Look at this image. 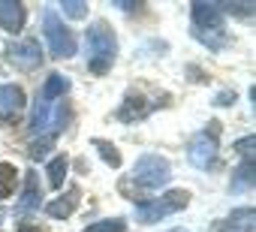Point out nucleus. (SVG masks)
<instances>
[{
	"instance_id": "dca6fc26",
	"label": "nucleus",
	"mask_w": 256,
	"mask_h": 232,
	"mask_svg": "<svg viewBox=\"0 0 256 232\" xmlns=\"http://www.w3.org/2000/svg\"><path fill=\"white\" fill-rule=\"evenodd\" d=\"M18 187V169L12 163H0V199L12 196Z\"/></svg>"
},
{
	"instance_id": "4be33fe9",
	"label": "nucleus",
	"mask_w": 256,
	"mask_h": 232,
	"mask_svg": "<svg viewBox=\"0 0 256 232\" xmlns=\"http://www.w3.org/2000/svg\"><path fill=\"white\" fill-rule=\"evenodd\" d=\"M52 142H54V136H42L36 145H30V151H28V154H30V160H42V157H46V151L52 148Z\"/></svg>"
},
{
	"instance_id": "7ed1b4c3",
	"label": "nucleus",
	"mask_w": 256,
	"mask_h": 232,
	"mask_svg": "<svg viewBox=\"0 0 256 232\" xmlns=\"http://www.w3.org/2000/svg\"><path fill=\"white\" fill-rule=\"evenodd\" d=\"M217 139H220V124L211 121L202 133L193 136V142H190V148H187V160H190L196 169H211L214 160H217V151H220Z\"/></svg>"
},
{
	"instance_id": "5701e85b",
	"label": "nucleus",
	"mask_w": 256,
	"mask_h": 232,
	"mask_svg": "<svg viewBox=\"0 0 256 232\" xmlns=\"http://www.w3.org/2000/svg\"><path fill=\"white\" fill-rule=\"evenodd\" d=\"M220 10L235 12V16H241V18H250V16H253V4H220Z\"/></svg>"
},
{
	"instance_id": "a211bd4d",
	"label": "nucleus",
	"mask_w": 256,
	"mask_h": 232,
	"mask_svg": "<svg viewBox=\"0 0 256 232\" xmlns=\"http://www.w3.org/2000/svg\"><path fill=\"white\" fill-rule=\"evenodd\" d=\"M66 166H70V160H66V154H58L52 163H48V184L58 190L60 184H64V178H66Z\"/></svg>"
},
{
	"instance_id": "f3484780",
	"label": "nucleus",
	"mask_w": 256,
	"mask_h": 232,
	"mask_svg": "<svg viewBox=\"0 0 256 232\" xmlns=\"http://www.w3.org/2000/svg\"><path fill=\"white\" fill-rule=\"evenodd\" d=\"M232 190H235V193L253 190V160H244V163H241V169H238L235 178H232Z\"/></svg>"
},
{
	"instance_id": "4468645a",
	"label": "nucleus",
	"mask_w": 256,
	"mask_h": 232,
	"mask_svg": "<svg viewBox=\"0 0 256 232\" xmlns=\"http://www.w3.org/2000/svg\"><path fill=\"white\" fill-rule=\"evenodd\" d=\"M76 205H78V187H72V190H66L64 196H58L54 202H48V214L52 217H58V220H66L72 211H76Z\"/></svg>"
},
{
	"instance_id": "ddd939ff",
	"label": "nucleus",
	"mask_w": 256,
	"mask_h": 232,
	"mask_svg": "<svg viewBox=\"0 0 256 232\" xmlns=\"http://www.w3.org/2000/svg\"><path fill=\"white\" fill-rule=\"evenodd\" d=\"M151 112V102L145 100V96H126L124 100V106L118 108V118L120 121H139V118H145V114Z\"/></svg>"
},
{
	"instance_id": "423d86ee",
	"label": "nucleus",
	"mask_w": 256,
	"mask_h": 232,
	"mask_svg": "<svg viewBox=\"0 0 256 232\" xmlns=\"http://www.w3.org/2000/svg\"><path fill=\"white\" fill-rule=\"evenodd\" d=\"M6 60L16 64L18 70L30 72V70H36V66L42 64V48H40L36 40H18V42H12V46L6 48Z\"/></svg>"
},
{
	"instance_id": "20e7f679",
	"label": "nucleus",
	"mask_w": 256,
	"mask_h": 232,
	"mask_svg": "<svg viewBox=\"0 0 256 232\" xmlns=\"http://www.w3.org/2000/svg\"><path fill=\"white\" fill-rule=\"evenodd\" d=\"M133 178H136V184H142L148 190H157L172 178V166L163 154H142L133 166Z\"/></svg>"
},
{
	"instance_id": "f257e3e1",
	"label": "nucleus",
	"mask_w": 256,
	"mask_h": 232,
	"mask_svg": "<svg viewBox=\"0 0 256 232\" xmlns=\"http://www.w3.org/2000/svg\"><path fill=\"white\" fill-rule=\"evenodd\" d=\"M118 58V40L114 30L106 22H94L84 30V60L94 76H106Z\"/></svg>"
},
{
	"instance_id": "f03ea898",
	"label": "nucleus",
	"mask_w": 256,
	"mask_h": 232,
	"mask_svg": "<svg viewBox=\"0 0 256 232\" xmlns=\"http://www.w3.org/2000/svg\"><path fill=\"white\" fill-rule=\"evenodd\" d=\"M42 30H46V42H48V48H52L54 58H72V54H76L78 42H76L72 30L58 18V12H54L52 6H48L46 16H42Z\"/></svg>"
},
{
	"instance_id": "2eb2a0df",
	"label": "nucleus",
	"mask_w": 256,
	"mask_h": 232,
	"mask_svg": "<svg viewBox=\"0 0 256 232\" xmlns=\"http://www.w3.org/2000/svg\"><path fill=\"white\" fill-rule=\"evenodd\" d=\"M66 90H70V78H66V76H60V72H52V76L46 78V84H42V96H40V100L52 102V100L64 96Z\"/></svg>"
},
{
	"instance_id": "9d476101",
	"label": "nucleus",
	"mask_w": 256,
	"mask_h": 232,
	"mask_svg": "<svg viewBox=\"0 0 256 232\" xmlns=\"http://www.w3.org/2000/svg\"><path fill=\"white\" fill-rule=\"evenodd\" d=\"M24 108V90L18 84H0V118H16Z\"/></svg>"
},
{
	"instance_id": "6ab92c4d",
	"label": "nucleus",
	"mask_w": 256,
	"mask_h": 232,
	"mask_svg": "<svg viewBox=\"0 0 256 232\" xmlns=\"http://www.w3.org/2000/svg\"><path fill=\"white\" fill-rule=\"evenodd\" d=\"M60 12L66 16V18H84L88 16V4L84 0H60Z\"/></svg>"
},
{
	"instance_id": "f8f14e48",
	"label": "nucleus",
	"mask_w": 256,
	"mask_h": 232,
	"mask_svg": "<svg viewBox=\"0 0 256 232\" xmlns=\"http://www.w3.org/2000/svg\"><path fill=\"white\" fill-rule=\"evenodd\" d=\"M253 220H256V211L253 208H235L226 217V223H223L220 232H253Z\"/></svg>"
},
{
	"instance_id": "393cba45",
	"label": "nucleus",
	"mask_w": 256,
	"mask_h": 232,
	"mask_svg": "<svg viewBox=\"0 0 256 232\" xmlns=\"http://www.w3.org/2000/svg\"><path fill=\"white\" fill-rule=\"evenodd\" d=\"M229 100H232V94H220L217 96V106H229Z\"/></svg>"
},
{
	"instance_id": "412c9836",
	"label": "nucleus",
	"mask_w": 256,
	"mask_h": 232,
	"mask_svg": "<svg viewBox=\"0 0 256 232\" xmlns=\"http://www.w3.org/2000/svg\"><path fill=\"white\" fill-rule=\"evenodd\" d=\"M94 145L100 148V154H102V160H106V163H108L112 169H118V166H120V154L114 151V145H108V142H100V139H96Z\"/></svg>"
},
{
	"instance_id": "b1692460",
	"label": "nucleus",
	"mask_w": 256,
	"mask_h": 232,
	"mask_svg": "<svg viewBox=\"0 0 256 232\" xmlns=\"http://www.w3.org/2000/svg\"><path fill=\"white\" fill-rule=\"evenodd\" d=\"M18 232H46V229H42V226H34V223H22Z\"/></svg>"
},
{
	"instance_id": "39448f33",
	"label": "nucleus",
	"mask_w": 256,
	"mask_h": 232,
	"mask_svg": "<svg viewBox=\"0 0 256 232\" xmlns=\"http://www.w3.org/2000/svg\"><path fill=\"white\" fill-rule=\"evenodd\" d=\"M187 202H190V193H187V190H172V193H166L163 199L139 202L136 220H139V223H157V220H163V217H169V214L187 208Z\"/></svg>"
},
{
	"instance_id": "aec40b11",
	"label": "nucleus",
	"mask_w": 256,
	"mask_h": 232,
	"mask_svg": "<svg viewBox=\"0 0 256 232\" xmlns=\"http://www.w3.org/2000/svg\"><path fill=\"white\" fill-rule=\"evenodd\" d=\"M84 232H124V220H120V217H112V220H100V223H90Z\"/></svg>"
},
{
	"instance_id": "6e6552de",
	"label": "nucleus",
	"mask_w": 256,
	"mask_h": 232,
	"mask_svg": "<svg viewBox=\"0 0 256 232\" xmlns=\"http://www.w3.org/2000/svg\"><path fill=\"white\" fill-rule=\"evenodd\" d=\"M40 178H36V172H28L24 175V187H22V199H18V205H16V217H28V214H34L36 208H40Z\"/></svg>"
},
{
	"instance_id": "1a4fd4ad",
	"label": "nucleus",
	"mask_w": 256,
	"mask_h": 232,
	"mask_svg": "<svg viewBox=\"0 0 256 232\" xmlns=\"http://www.w3.org/2000/svg\"><path fill=\"white\" fill-rule=\"evenodd\" d=\"M24 18H28V10L18 0H0V28L10 30V34H18L24 28Z\"/></svg>"
},
{
	"instance_id": "9b49d317",
	"label": "nucleus",
	"mask_w": 256,
	"mask_h": 232,
	"mask_svg": "<svg viewBox=\"0 0 256 232\" xmlns=\"http://www.w3.org/2000/svg\"><path fill=\"white\" fill-rule=\"evenodd\" d=\"M30 127H34V133H36V136H42L48 127H54V102H46V100H40V102L34 106ZM54 133H58V130H54Z\"/></svg>"
},
{
	"instance_id": "a878e982",
	"label": "nucleus",
	"mask_w": 256,
	"mask_h": 232,
	"mask_svg": "<svg viewBox=\"0 0 256 232\" xmlns=\"http://www.w3.org/2000/svg\"><path fill=\"white\" fill-rule=\"evenodd\" d=\"M4 217H6V211H4V208H0V223H4Z\"/></svg>"
},
{
	"instance_id": "0eeeda50",
	"label": "nucleus",
	"mask_w": 256,
	"mask_h": 232,
	"mask_svg": "<svg viewBox=\"0 0 256 232\" xmlns=\"http://www.w3.org/2000/svg\"><path fill=\"white\" fill-rule=\"evenodd\" d=\"M193 22H196V34H211V30H220L223 24V10L220 4H193Z\"/></svg>"
}]
</instances>
